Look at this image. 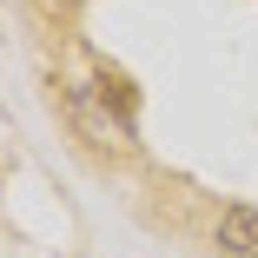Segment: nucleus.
<instances>
[{"instance_id":"nucleus-1","label":"nucleus","mask_w":258,"mask_h":258,"mask_svg":"<svg viewBox=\"0 0 258 258\" xmlns=\"http://www.w3.org/2000/svg\"><path fill=\"white\" fill-rule=\"evenodd\" d=\"M93 99L106 106V119L119 126V133H133V113H139V93H133V80L119 73V67H99L93 73Z\"/></svg>"},{"instance_id":"nucleus-2","label":"nucleus","mask_w":258,"mask_h":258,"mask_svg":"<svg viewBox=\"0 0 258 258\" xmlns=\"http://www.w3.org/2000/svg\"><path fill=\"white\" fill-rule=\"evenodd\" d=\"M219 258H258V205L219 212Z\"/></svg>"}]
</instances>
